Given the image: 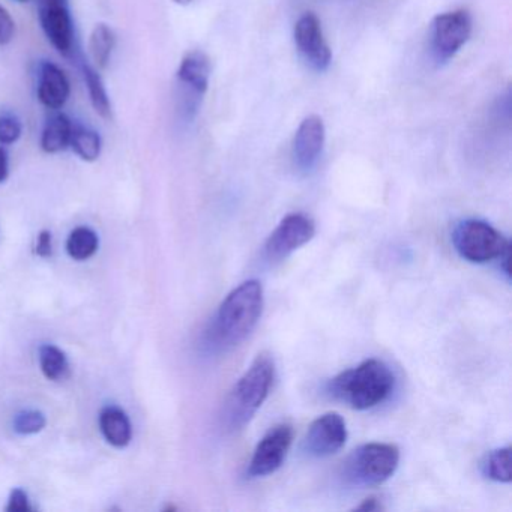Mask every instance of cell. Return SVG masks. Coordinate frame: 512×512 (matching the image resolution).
I'll list each match as a JSON object with an SVG mask.
<instances>
[{"mask_svg":"<svg viewBox=\"0 0 512 512\" xmlns=\"http://www.w3.org/2000/svg\"><path fill=\"white\" fill-rule=\"evenodd\" d=\"M31 509L28 494L22 488H16V490L11 491L7 506L8 512H29Z\"/></svg>","mask_w":512,"mask_h":512,"instance_id":"obj_26","label":"cell"},{"mask_svg":"<svg viewBox=\"0 0 512 512\" xmlns=\"http://www.w3.org/2000/svg\"><path fill=\"white\" fill-rule=\"evenodd\" d=\"M265 296L260 281L248 280L229 293L203 334V349L226 353L242 343L259 323Z\"/></svg>","mask_w":512,"mask_h":512,"instance_id":"obj_1","label":"cell"},{"mask_svg":"<svg viewBox=\"0 0 512 512\" xmlns=\"http://www.w3.org/2000/svg\"><path fill=\"white\" fill-rule=\"evenodd\" d=\"M53 244H52V233L49 230H43L38 236L37 254L40 257L52 256Z\"/></svg>","mask_w":512,"mask_h":512,"instance_id":"obj_27","label":"cell"},{"mask_svg":"<svg viewBox=\"0 0 512 512\" xmlns=\"http://www.w3.org/2000/svg\"><path fill=\"white\" fill-rule=\"evenodd\" d=\"M22 136V124L11 115L0 116V145H13Z\"/></svg>","mask_w":512,"mask_h":512,"instance_id":"obj_24","label":"cell"},{"mask_svg":"<svg viewBox=\"0 0 512 512\" xmlns=\"http://www.w3.org/2000/svg\"><path fill=\"white\" fill-rule=\"evenodd\" d=\"M346 440V421L338 413H325L314 419L308 427L304 439V451L314 458L331 457L343 448Z\"/></svg>","mask_w":512,"mask_h":512,"instance_id":"obj_9","label":"cell"},{"mask_svg":"<svg viewBox=\"0 0 512 512\" xmlns=\"http://www.w3.org/2000/svg\"><path fill=\"white\" fill-rule=\"evenodd\" d=\"M209 77H211V64L205 53L191 52L182 59L178 71L179 82L197 100H202L203 95L208 91Z\"/></svg>","mask_w":512,"mask_h":512,"instance_id":"obj_14","label":"cell"},{"mask_svg":"<svg viewBox=\"0 0 512 512\" xmlns=\"http://www.w3.org/2000/svg\"><path fill=\"white\" fill-rule=\"evenodd\" d=\"M116 46L115 32L107 25L95 26L92 31L91 40H89V52L98 68L104 70L109 65L113 50Z\"/></svg>","mask_w":512,"mask_h":512,"instance_id":"obj_18","label":"cell"},{"mask_svg":"<svg viewBox=\"0 0 512 512\" xmlns=\"http://www.w3.org/2000/svg\"><path fill=\"white\" fill-rule=\"evenodd\" d=\"M8 154L4 148H0V182L8 178Z\"/></svg>","mask_w":512,"mask_h":512,"instance_id":"obj_29","label":"cell"},{"mask_svg":"<svg viewBox=\"0 0 512 512\" xmlns=\"http://www.w3.org/2000/svg\"><path fill=\"white\" fill-rule=\"evenodd\" d=\"M40 365L44 376L53 382L67 379L70 374V365H68L67 356L52 344H44L40 349Z\"/></svg>","mask_w":512,"mask_h":512,"instance_id":"obj_19","label":"cell"},{"mask_svg":"<svg viewBox=\"0 0 512 512\" xmlns=\"http://www.w3.org/2000/svg\"><path fill=\"white\" fill-rule=\"evenodd\" d=\"M400 464V449L391 443L359 446L344 461L341 478L352 487H376L388 481Z\"/></svg>","mask_w":512,"mask_h":512,"instance_id":"obj_4","label":"cell"},{"mask_svg":"<svg viewBox=\"0 0 512 512\" xmlns=\"http://www.w3.org/2000/svg\"><path fill=\"white\" fill-rule=\"evenodd\" d=\"M481 472L490 481L509 484L511 482V448H497L488 452L481 461Z\"/></svg>","mask_w":512,"mask_h":512,"instance_id":"obj_17","label":"cell"},{"mask_svg":"<svg viewBox=\"0 0 512 512\" xmlns=\"http://www.w3.org/2000/svg\"><path fill=\"white\" fill-rule=\"evenodd\" d=\"M275 379V362L268 353H260L239 377L224 403L221 422L229 433L244 428L262 407Z\"/></svg>","mask_w":512,"mask_h":512,"instance_id":"obj_3","label":"cell"},{"mask_svg":"<svg viewBox=\"0 0 512 512\" xmlns=\"http://www.w3.org/2000/svg\"><path fill=\"white\" fill-rule=\"evenodd\" d=\"M293 442V428L289 424H278L263 436L254 449L248 464L247 478H265L277 472L289 454Z\"/></svg>","mask_w":512,"mask_h":512,"instance_id":"obj_7","label":"cell"},{"mask_svg":"<svg viewBox=\"0 0 512 512\" xmlns=\"http://www.w3.org/2000/svg\"><path fill=\"white\" fill-rule=\"evenodd\" d=\"M41 28L61 55L70 56L74 49V28L68 0H38Z\"/></svg>","mask_w":512,"mask_h":512,"instance_id":"obj_10","label":"cell"},{"mask_svg":"<svg viewBox=\"0 0 512 512\" xmlns=\"http://www.w3.org/2000/svg\"><path fill=\"white\" fill-rule=\"evenodd\" d=\"M316 235L313 220L304 214H290L283 218L277 229L269 235L263 254L269 263L286 260L290 254L304 247Z\"/></svg>","mask_w":512,"mask_h":512,"instance_id":"obj_6","label":"cell"},{"mask_svg":"<svg viewBox=\"0 0 512 512\" xmlns=\"http://www.w3.org/2000/svg\"><path fill=\"white\" fill-rule=\"evenodd\" d=\"M295 43L299 53L314 70H328L332 61L331 49L323 37L322 25L313 13L304 14L296 22Z\"/></svg>","mask_w":512,"mask_h":512,"instance_id":"obj_11","label":"cell"},{"mask_svg":"<svg viewBox=\"0 0 512 512\" xmlns=\"http://www.w3.org/2000/svg\"><path fill=\"white\" fill-rule=\"evenodd\" d=\"M17 2H26V0H17Z\"/></svg>","mask_w":512,"mask_h":512,"instance_id":"obj_31","label":"cell"},{"mask_svg":"<svg viewBox=\"0 0 512 512\" xmlns=\"http://www.w3.org/2000/svg\"><path fill=\"white\" fill-rule=\"evenodd\" d=\"M83 74H85L86 86H88L89 97H91L92 107H94L95 112L103 119L112 118V103H110L106 86H104L100 74L94 68L89 67V65L83 67Z\"/></svg>","mask_w":512,"mask_h":512,"instance_id":"obj_20","label":"cell"},{"mask_svg":"<svg viewBox=\"0 0 512 512\" xmlns=\"http://www.w3.org/2000/svg\"><path fill=\"white\" fill-rule=\"evenodd\" d=\"M98 250V236L88 227H79L71 232L67 241V251L74 260H86Z\"/></svg>","mask_w":512,"mask_h":512,"instance_id":"obj_22","label":"cell"},{"mask_svg":"<svg viewBox=\"0 0 512 512\" xmlns=\"http://www.w3.org/2000/svg\"><path fill=\"white\" fill-rule=\"evenodd\" d=\"M395 388L391 368L380 359H367L329 380L326 392L355 410H370L385 403Z\"/></svg>","mask_w":512,"mask_h":512,"instance_id":"obj_2","label":"cell"},{"mask_svg":"<svg viewBox=\"0 0 512 512\" xmlns=\"http://www.w3.org/2000/svg\"><path fill=\"white\" fill-rule=\"evenodd\" d=\"M452 244L461 259L466 262L485 265L511 253L508 239L481 220L461 221L452 232Z\"/></svg>","mask_w":512,"mask_h":512,"instance_id":"obj_5","label":"cell"},{"mask_svg":"<svg viewBox=\"0 0 512 512\" xmlns=\"http://www.w3.org/2000/svg\"><path fill=\"white\" fill-rule=\"evenodd\" d=\"M178 5H190L193 0H173Z\"/></svg>","mask_w":512,"mask_h":512,"instance_id":"obj_30","label":"cell"},{"mask_svg":"<svg viewBox=\"0 0 512 512\" xmlns=\"http://www.w3.org/2000/svg\"><path fill=\"white\" fill-rule=\"evenodd\" d=\"M325 145V125L322 118L311 115L305 118L293 140V160L299 172L310 173L322 155Z\"/></svg>","mask_w":512,"mask_h":512,"instance_id":"obj_12","label":"cell"},{"mask_svg":"<svg viewBox=\"0 0 512 512\" xmlns=\"http://www.w3.org/2000/svg\"><path fill=\"white\" fill-rule=\"evenodd\" d=\"M14 34H16V23L13 17L4 7H0V46L10 44Z\"/></svg>","mask_w":512,"mask_h":512,"instance_id":"obj_25","label":"cell"},{"mask_svg":"<svg viewBox=\"0 0 512 512\" xmlns=\"http://www.w3.org/2000/svg\"><path fill=\"white\" fill-rule=\"evenodd\" d=\"M472 35V17L467 11L458 10L440 14L433 23V47L437 61L454 58Z\"/></svg>","mask_w":512,"mask_h":512,"instance_id":"obj_8","label":"cell"},{"mask_svg":"<svg viewBox=\"0 0 512 512\" xmlns=\"http://www.w3.org/2000/svg\"><path fill=\"white\" fill-rule=\"evenodd\" d=\"M101 433L110 445L125 448L131 442L133 430L127 413L118 407H106L100 415Z\"/></svg>","mask_w":512,"mask_h":512,"instance_id":"obj_15","label":"cell"},{"mask_svg":"<svg viewBox=\"0 0 512 512\" xmlns=\"http://www.w3.org/2000/svg\"><path fill=\"white\" fill-rule=\"evenodd\" d=\"M379 509H382L379 500L376 497H370V499H365L361 505L356 506L355 511L373 512L379 511Z\"/></svg>","mask_w":512,"mask_h":512,"instance_id":"obj_28","label":"cell"},{"mask_svg":"<svg viewBox=\"0 0 512 512\" xmlns=\"http://www.w3.org/2000/svg\"><path fill=\"white\" fill-rule=\"evenodd\" d=\"M73 124L64 113L50 116L41 137V148L47 154H58L70 146Z\"/></svg>","mask_w":512,"mask_h":512,"instance_id":"obj_16","label":"cell"},{"mask_svg":"<svg viewBox=\"0 0 512 512\" xmlns=\"http://www.w3.org/2000/svg\"><path fill=\"white\" fill-rule=\"evenodd\" d=\"M46 416L37 410H26L14 418V430L19 434L40 433L46 427Z\"/></svg>","mask_w":512,"mask_h":512,"instance_id":"obj_23","label":"cell"},{"mask_svg":"<svg viewBox=\"0 0 512 512\" xmlns=\"http://www.w3.org/2000/svg\"><path fill=\"white\" fill-rule=\"evenodd\" d=\"M70 92V82L61 68L50 62L41 65L38 98L43 106L50 110L62 109L70 98Z\"/></svg>","mask_w":512,"mask_h":512,"instance_id":"obj_13","label":"cell"},{"mask_svg":"<svg viewBox=\"0 0 512 512\" xmlns=\"http://www.w3.org/2000/svg\"><path fill=\"white\" fill-rule=\"evenodd\" d=\"M70 146L83 161H95L101 154L100 136L89 128L73 127Z\"/></svg>","mask_w":512,"mask_h":512,"instance_id":"obj_21","label":"cell"}]
</instances>
